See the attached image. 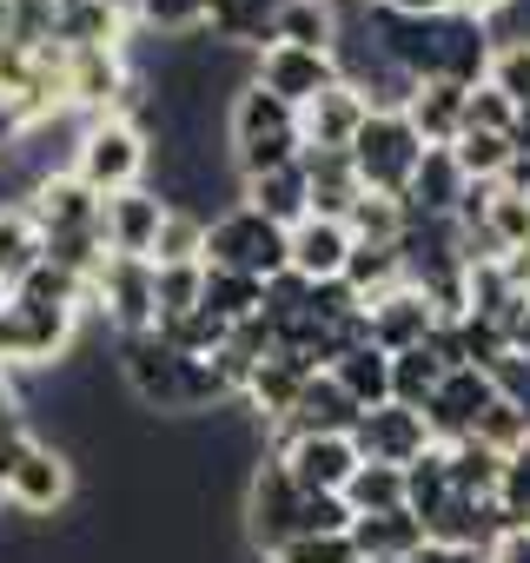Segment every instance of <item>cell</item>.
<instances>
[{
	"mask_svg": "<svg viewBox=\"0 0 530 563\" xmlns=\"http://www.w3.org/2000/svg\"><path fill=\"white\" fill-rule=\"evenodd\" d=\"M365 27H372V41L385 47V60L405 80H457V87L490 80V54L497 47H490V27L484 21H464V14L405 21V14L365 8Z\"/></svg>",
	"mask_w": 530,
	"mask_h": 563,
	"instance_id": "obj_1",
	"label": "cell"
},
{
	"mask_svg": "<svg viewBox=\"0 0 530 563\" xmlns=\"http://www.w3.org/2000/svg\"><path fill=\"white\" fill-rule=\"evenodd\" d=\"M113 365H120V385L133 391L140 411H159V418H206V411H225V405H232V391H225V378L212 372V358H186V352H173L159 332L113 339Z\"/></svg>",
	"mask_w": 530,
	"mask_h": 563,
	"instance_id": "obj_2",
	"label": "cell"
},
{
	"mask_svg": "<svg viewBox=\"0 0 530 563\" xmlns=\"http://www.w3.org/2000/svg\"><path fill=\"white\" fill-rule=\"evenodd\" d=\"M325 530H352L345 497H312L292 484V471L279 464V451H265L245 477V543L258 556H273L292 537H325Z\"/></svg>",
	"mask_w": 530,
	"mask_h": 563,
	"instance_id": "obj_3",
	"label": "cell"
},
{
	"mask_svg": "<svg viewBox=\"0 0 530 563\" xmlns=\"http://www.w3.org/2000/svg\"><path fill=\"white\" fill-rule=\"evenodd\" d=\"M225 133H232V166L239 179H258L273 166H292L306 153V133H299V113L286 100H273L265 87H239L232 93V113H225Z\"/></svg>",
	"mask_w": 530,
	"mask_h": 563,
	"instance_id": "obj_4",
	"label": "cell"
},
{
	"mask_svg": "<svg viewBox=\"0 0 530 563\" xmlns=\"http://www.w3.org/2000/svg\"><path fill=\"white\" fill-rule=\"evenodd\" d=\"M206 265L245 272V278H258V286H273L279 272H292V232L273 225V219H258L252 206L232 199V206L212 212V225H206Z\"/></svg>",
	"mask_w": 530,
	"mask_h": 563,
	"instance_id": "obj_5",
	"label": "cell"
},
{
	"mask_svg": "<svg viewBox=\"0 0 530 563\" xmlns=\"http://www.w3.org/2000/svg\"><path fill=\"white\" fill-rule=\"evenodd\" d=\"M146 166H153V133H146L140 120H120V113H107V120H80L74 173H80L100 199L146 186Z\"/></svg>",
	"mask_w": 530,
	"mask_h": 563,
	"instance_id": "obj_6",
	"label": "cell"
},
{
	"mask_svg": "<svg viewBox=\"0 0 530 563\" xmlns=\"http://www.w3.org/2000/svg\"><path fill=\"white\" fill-rule=\"evenodd\" d=\"M74 339H80L74 306L8 299V312H0V372H47V365L74 358Z\"/></svg>",
	"mask_w": 530,
	"mask_h": 563,
	"instance_id": "obj_7",
	"label": "cell"
},
{
	"mask_svg": "<svg viewBox=\"0 0 530 563\" xmlns=\"http://www.w3.org/2000/svg\"><path fill=\"white\" fill-rule=\"evenodd\" d=\"M424 140H418V126L405 120V113H385V107H372V120L358 126V140H352V166H358V186L365 192H391V199H405L411 192V179H418V166H424Z\"/></svg>",
	"mask_w": 530,
	"mask_h": 563,
	"instance_id": "obj_8",
	"label": "cell"
},
{
	"mask_svg": "<svg viewBox=\"0 0 530 563\" xmlns=\"http://www.w3.org/2000/svg\"><path fill=\"white\" fill-rule=\"evenodd\" d=\"M74 457L60 451V444H47V438H27V451L14 457V471L0 477V497H8L21 517H54V510H67L74 504Z\"/></svg>",
	"mask_w": 530,
	"mask_h": 563,
	"instance_id": "obj_9",
	"label": "cell"
},
{
	"mask_svg": "<svg viewBox=\"0 0 530 563\" xmlns=\"http://www.w3.org/2000/svg\"><path fill=\"white\" fill-rule=\"evenodd\" d=\"M93 312L113 325V339H133V332H153L159 312H153V258H107L100 278H93Z\"/></svg>",
	"mask_w": 530,
	"mask_h": 563,
	"instance_id": "obj_10",
	"label": "cell"
},
{
	"mask_svg": "<svg viewBox=\"0 0 530 563\" xmlns=\"http://www.w3.org/2000/svg\"><path fill=\"white\" fill-rule=\"evenodd\" d=\"M252 87H265L273 100H286L292 113H306L319 93L339 87V54H306V47H258L252 54Z\"/></svg>",
	"mask_w": 530,
	"mask_h": 563,
	"instance_id": "obj_11",
	"label": "cell"
},
{
	"mask_svg": "<svg viewBox=\"0 0 530 563\" xmlns=\"http://www.w3.org/2000/svg\"><path fill=\"white\" fill-rule=\"evenodd\" d=\"M21 206H27V219L41 225V239H60V232H93V225H100V192H93L74 166H60V173L34 179Z\"/></svg>",
	"mask_w": 530,
	"mask_h": 563,
	"instance_id": "obj_12",
	"label": "cell"
},
{
	"mask_svg": "<svg viewBox=\"0 0 530 563\" xmlns=\"http://www.w3.org/2000/svg\"><path fill=\"white\" fill-rule=\"evenodd\" d=\"M497 405V378L490 372H477V365H457L444 385H438V398L424 405V424H431V444H464L477 424H484V411Z\"/></svg>",
	"mask_w": 530,
	"mask_h": 563,
	"instance_id": "obj_13",
	"label": "cell"
},
{
	"mask_svg": "<svg viewBox=\"0 0 530 563\" xmlns=\"http://www.w3.org/2000/svg\"><path fill=\"white\" fill-rule=\"evenodd\" d=\"M352 444H358V457L365 464H418L424 451H431V424H424V411H411V405H378V411H358V424H352Z\"/></svg>",
	"mask_w": 530,
	"mask_h": 563,
	"instance_id": "obj_14",
	"label": "cell"
},
{
	"mask_svg": "<svg viewBox=\"0 0 530 563\" xmlns=\"http://www.w3.org/2000/svg\"><path fill=\"white\" fill-rule=\"evenodd\" d=\"M438 306L418 292V286H398V292H385V299H372L365 306V332H372V345L385 352V358H398V352H418V345H431L438 339Z\"/></svg>",
	"mask_w": 530,
	"mask_h": 563,
	"instance_id": "obj_15",
	"label": "cell"
},
{
	"mask_svg": "<svg viewBox=\"0 0 530 563\" xmlns=\"http://www.w3.org/2000/svg\"><path fill=\"white\" fill-rule=\"evenodd\" d=\"M159 225H166V192L159 186H133V192L100 199V232H107V252H120V258H153Z\"/></svg>",
	"mask_w": 530,
	"mask_h": 563,
	"instance_id": "obj_16",
	"label": "cell"
},
{
	"mask_svg": "<svg viewBox=\"0 0 530 563\" xmlns=\"http://www.w3.org/2000/svg\"><path fill=\"white\" fill-rule=\"evenodd\" d=\"M273 451L292 471V484L312 490V497H345V484L358 471V444L352 438H279Z\"/></svg>",
	"mask_w": 530,
	"mask_h": 563,
	"instance_id": "obj_17",
	"label": "cell"
},
{
	"mask_svg": "<svg viewBox=\"0 0 530 563\" xmlns=\"http://www.w3.org/2000/svg\"><path fill=\"white\" fill-rule=\"evenodd\" d=\"M306 378H319V365L312 358H299V352H273V358H258V372L245 378V391H239V405L265 424V431H279L286 424V411L299 405V391H306Z\"/></svg>",
	"mask_w": 530,
	"mask_h": 563,
	"instance_id": "obj_18",
	"label": "cell"
},
{
	"mask_svg": "<svg viewBox=\"0 0 530 563\" xmlns=\"http://www.w3.org/2000/svg\"><path fill=\"white\" fill-rule=\"evenodd\" d=\"M352 424H358L352 391H345L332 372H319V378H306V391H299V405L286 411L279 438H352Z\"/></svg>",
	"mask_w": 530,
	"mask_h": 563,
	"instance_id": "obj_19",
	"label": "cell"
},
{
	"mask_svg": "<svg viewBox=\"0 0 530 563\" xmlns=\"http://www.w3.org/2000/svg\"><path fill=\"white\" fill-rule=\"evenodd\" d=\"M372 120V100L358 93V87H332V93H319L306 113H299V133H306V146L312 153H352V140H358V126Z\"/></svg>",
	"mask_w": 530,
	"mask_h": 563,
	"instance_id": "obj_20",
	"label": "cell"
},
{
	"mask_svg": "<svg viewBox=\"0 0 530 563\" xmlns=\"http://www.w3.org/2000/svg\"><path fill=\"white\" fill-rule=\"evenodd\" d=\"M239 206H252L258 219H273V225H306L312 219V186H306V166H273V173H258V179H239Z\"/></svg>",
	"mask_w": 530,
	"mask_h": 563,
	"instance_id": "obj_21",
	"label": "cell"
},
{
	"mask_svg": "<svg viewBox=\"0 0 530 563\" xmlns=\"http://www.w3.org/2000/svg\"><path fill=\"white\" fill-rule=\"evenodd\" d=\"M345 258H352V225L345 219L292 225V272L306 278V286H332V278H345Z\"/></svg>",
	"mask_w": 530,
	"mask_h": 563,
	"instance_id": "obj_22",
	"label": "cell"
},
{
	"mask_svg": "<svg viewBox=\"0 0 530 563\" xmlns=\"http://www.w3.org/2000/svg\"><path fill=\"white\" fill-rule=\"evenodd\" d=\"M464 107H471V87H457V80H418L411 100H405V120L418 126L424 146H457Z\"/></svg>",
	"mask_w": 530,
	"mask_h": 563,
	"instance_id": "obj_23",
	"label": "cell"
},
{
	"mask_svg": "<svg viewBox=\"0 0 530 563\" xmlns=\"http://www.w3.org/2000/svg\"><path fill=\"white\" fill-rule=\"evenodd\" d=\"M352 543L365 563H411L431 537L418 510H385V517H352Z\"/></svg>",
	"mask_w": 530,
	"mask_h": 563,
	"instance_id": "obj_24",
	"label": "cell"
},
{
	"mask_svg": "<svg viewBox=\"0 0 530 563\" xmlns=\"http://www.w3.org/2000/svg\"><path fill=\"white\" fill-rule=\"evenodd\" d=\"M339 34H345V14L332 0H286L279 21H273V41L265 47H306V54H339Z\"/></svg>",
	"mask_w": 530,
	"mask_h": 563,
	"instance_id": "obj_25",
	"label": "cell"
},
{
	"mask_svg": "<svg viewBox=\"0 0 530 563\" xmlns=\"http://www.w3.org/2000/svg\"><path fill=\"white\" fill-rule=\"evenodd\" d=\"M464 192H471V179L457 173L451 146H431L424 166H418V179H411V192H405V206H411V219H457Z\"/></svg>",
	"mask_w": 530,
	"mask_h": 563,
	"instance_id": "obj_26",
	"label": "cell"
},
{
	"mask_svg": "<svg viewBox=\"0 0 530 563\" xmlns=\"http://www.w3.org/2000/svg\"><path fill=\"white\" fill-rule=\"evenodd\" d=\"M286 0H206V34L225 41V47H245L258 54L273 41V21H279Z\"/></svg>",
	"mask_w": 530,
	"mask_h": 563,
	"instance_id": "obj_27",
	"label": "cell"
},
{
	"mask_svg": "<svg viewBox=\"0 0 530 563\" xmlns=\"http://www.w3.org/2000/svg\"><path fill=\"white\" fill-rule=\"evenodd\" d=\"M299 166H306V186H312V219H345L352 206H358V166H352V153H299Z\"/></svg>",
	"mask_w": 530,
	"mask_h": 563,
	"instance_id": "obj_28",
	"label": "cell"
},
{
	"mask_svg": "<svg viewBox=\"0 0 530 563\" xmlns=\"http://www.w3.org/2000/svg\"><path fill=\"white\" fill-rule=\"evenodd\" d=\"M345 391H352V405L358 411H378V405H391V358L365 339V345H345L332 365H325Z\"/></svg>",
	"mask_w": 530,
	"mask_h": 563,
	"instance_id": "obj_29",
	"label": "cell"
},
{
	"mask_svg": "<svg viewBox=\"0 0 530 563\" xmlns=\"http://www.w3.org/2000/svg\"><path fill=\"white\" fill-rule=\"evenodd\" d=\"M457 365L438 352V345H418V352H398L391 358V405H411V411H424L431 398H438V385L451 378Z\"/></svg>",
	"mask_w": 530,
	"mask_h": 563,
	"instance_id": "obj_30",
	"label": "cell"
},
{
	"mask_svg": "<svg viewBox=\"0 0 530 563\" xmlns=\"http://www.w3.org/2000/svg\"><path fill=\"white\" fill-rule=\"evenodd\" d=\"M345 286L358 292V306H372V299H385V292L411 286V278H405V252H398V245H358V239H352Z\"/></svg>",
	"mask_w": 530,
	"mask_h": 563,
	"instance_id": "obj_31",
	"label": "cell"
},
{
	"mask_svg": "<svg viewBox=\"0 0 530 563\" xmlns=\"http://www.w3.org/2000/svg\"><path fill=\"white\" fill-rule=\"evenodd\" d=\"M199 312H212L219 325H245V319L265 312V286H258V278H245V272H219V265H206Z\"/></svg>",
	"mask_w": 530,
	"mask_h": 563,
	"instance_id": "obj_32",
	"label": "cell"
},
{
	"mask_svg": "<svg viewBox=\"0 0 530 563\" xmlns=\"http://www.w3.org/2000/svg\"><path fill=\"white\" fill-rule=\"evenodd\" d=\"M133 34H159V41H199L206 34V0H126Z\"/></svg>",
	"mask_w": 530,
	"mask_h": 563,
	"instance_id": "obj_33",
	"label": "cell"
},
{
	"mask_svg": "<svg viewBox=\"0 0 530 563\" xmlns=\"http://www.w3.org/2000/svg\"><path fill=\"white\" fill-rule=\"evenodd\" d=\"M41 265V225L27 219V206H0V286H21Z\"/></svg>",
	"mask_w": 530,
	"mask_h": 563,
	"instance_id": "obj_34",
	"label": "cell"
},
{
	"mask_svg": "<svg viewBox=\"0 0 530 563\" xmlns=\"http://www.w3.org/2000/svg\"><path fill=\"white\" fill-rule=\"evenodd\" d=\"M444 451H451V490H457V497H471V504H497L504 457H497L490 444H477V438H464V444H444Z\"/></svg>",
	"mask_w": 530,
	"mask_h": 563,
	"instance_id": "obj_35",
	"label": "cell"
},
{
	"mask_svg": "<svg viewBox=\"0 0 530 563\" xmlns=\"http://www.w3.org/2000/svg\"><path fill=\"white\" fill-rule=\"evenodd\" d=\"M451 497H457V490H451V451H444V444H431L418 464H405V510H418V517L431 523Z\"/></svg>",
	"mask_w": 530,
	"mask_h": 563,
	"instance_id": "obj_36",
	"label": "cell"
},
{
	"mask_svg": "<svg viewBox=\"0 0 530 563\" xmlns=\"http://www.w3.org/2000/svg\"><path fill=\"white\" fill-rule=\"evenodd\" d=\"M345 510H352V517L405 510V471H398V464H365V457H358V471H352V484H345Z\"/></svg>",
	"mask_w": 530,
	"mask_h": 563,
	"instance_id": "obj_37",
	"label": "cell"
},
{
	"mask_svg": "<svg viewBox=\"0 0 530 563\" xmlns=\"http://www.w3.org/2000/svg\"><path fill=\"white\" fill-rule=\"evenodd\" d=\"M345 225H352L358 245H398L405 225H411V206L391 199V192H358V206L345 212Z\"/></svg>",
	"mask_w": 530,
	"mask_h": 563,
	"instance_id": "obj_38",
	"label": "cell"
},
{
	"mask_svg": "<svg viewBox=\"0 0 530 563\" xmlns=\"http://www.w3.org/2000/svg\"><path fill=\"white\" fill-rule=\"evenodd\" d=\"M206 212L192 206H173L166 199V225H159V245H153V265H206Z\"/></svg>",
	"mask_w": 530,
	"mask_h": 563,
	"instance_id": "obj_39",
	"label": "cell"
},
{
	"mask_svg": "<svg viewBox=\"0 0 530 563\" xmlns=\"http://www.w3.org/2000/svg\"><path fill=\"white\" fill-rule=\"evenodd\" d=\"M199 292H206V265H153V312H159V325L199 312Z\"/></svg>",
	"mask_w": 530,
	"mask_h": 563,
	"instance_id": "obj_40",
	"label": "cell"
},
{
	"mask_svg": "<svg viewBox=\"0 0 530 563\" xmlns=\"http://www.w3.org/2000/svg\"><path fill=\"white\" fill-rule=\"evenodd\" d=\"M451 159H457V173L471 179V186H497L504 179V166H510V140L504 133H457V146H451Z\"/></svg>",
	"mask_w": 530,
	"mask_h": 563,
	"instance_id": "obj_41",
	"label": "cell"
},
{
	"mask_svg": "<svg viewBox=\"0 0 530 563\" xmlns=\"http://www.w3.org/2000/svg\"><path fill=\"white\" fill-rule=\"evenodd\" d=\"M497 517L504 530H530V444H517L504 457V477H497Z\"/></svg>",
	"mask_w": 530,
	"mask_h": 563,
	"instance_id": "obj_42",
	"label": "cell"
},
{
	"mask_svg": "<svg viewBox=\"0 0 530 563\" xmlns=\"http://www.w3.org/2000/svg\"><path fill=\"white\" fill-rule=\"evenodd\" d=\"M490 87H497L523 120H530V34H517L510 47H497V54H490Z\"/></svg>",
	"mask_w": 530,
	"mask_h": 563,
	"instance_id": "obj_43",
	"label": "cell"
},
{
	"mask_svg": "<svg viewBox=\"0 0 530 563\" xmlns=\"http://www.w3.org/2000/svg\"><path fill=\"white\" fill-rule=\"evenodd\" d=\"M265 563H365V556H358L352 530H325V537H292V543H279Z\"/></svg>",
	"mask_w": 530,
	"mask_h": 563,
	"instance_id": "obj_44",
	"label": "cell"
},
{
	"mask_svg": "<svg viewBox=\"0 0 530 563\" xmlns=\"http://www.w3.org/2000/svg\"><path fill=\"white\" fill-rule=\"evenodd\" d=\"M517 120H523V113H517L490 80L471 87V107H464V126H471V133H504V140H517Z\"/></svg>",
	"mask_w": 530,
	"mask_h": 563,
	"instance_id": "obj_45",
	"label": "cell"
},
{
	"mask_svg": "<svg viewBox=\"0 0 530 563\" xmlns=\"http://www.w3.org/2000/svg\"><path fill=\"white\" fill-rule=\"evenodd\" d=\"M471 438H477V444H490L497 457H510L517 444H530V418H523V411H517V405H510V398L497 391V405L484 411V424H477Z\"/></svg>",
	"mask_w": 530,
	"mask_h": 563,
	"instance_id": "obj_46",
	"label": "cell"
},
{
	"mask_svg": "<svg viewBox=\"0 0 530 563\" xmlns=\"http://www.w3.org/2000/svg\"><path fill=\"white\" fill-rule=\"evenodd\" d=\"M14 431H27V398H21L14 372H0V438H14Z\"/></svg>",
	"mask_w": 530,
	"mask_h": 563,
	"instance_id": "obj_47",
	"label": "cell"
},
{
	"mask_svg": "<svg viewBox=\"0 0 530 563\" xmlns=\"http://www.w3.org/2000/svg\"><path fill=\"white\" fill-rule=\"evenodd\" d=\"M21 133H27V120L14 113V100H8V93H0V166H8V153L21 146Z\"/></svg>",
	"mask_w": 530,
	"mask_h": 563,
	"instance_id": "obj_48",
	"label": "cell"
},
{
	"mask_svg": "<svg viewBox=\"0 0 530 563\" xmlns=\"http://www.w3.org/2000/svg\"><path fill=\"white\" fill-rule=\"evenodd\" d=\"M385 14H405V21H431V14H451V0H378Z\"/></svg>",
	"mask_w": 530,
	"mask_h": 563,
	"instance_id": "obj_49",
	"label": "cell"
},
{
	"mask_svg": "<svg viewBox=\"0 0 530 563\" xmlns=\"http://www.w3.org/2000/svg\"><path fill=\"white\" fill-rule=\"evenodd\" d=\"M504 8H510V0H451V14H464V21H484V27H490Z\"/></svg>",
	"mask_w": 530,
	"mask_h": 563,
	"instance_id": "obj_50",
	"label": "cell"
},
{
	"mask_svg": "<svg viewBox=\"0 0 530 563\" xmlns=\"http://www.w3.org/2000/svg\"><path fill=\"white\" fill-rule=\"evenodd\" d=\"M411 563H490V556H471V550H451V543H424Z\"/></svg>",
	"mask_w": 530,
	"mask_h": 563,
	"instance_id": "obj_51",
	"label": "cell"
},
{
	"mask_svg": "<svg viewBox=\"0 0 530 563\" xmlns=\"http://www.w3.org/2000/svg\"><path fill=\"white\" fill-rule=\"evenodd\" d=\"M490 563H530V530H510L504 543H497V556Z\"/></svg>",
	"mask_w": 530,
	"mask_h": 563,
	"instance_id": "obj_52",
	"label": "cell"
},
{
	"mask_svg": "<svg viewBox=\"0 0 530 563\" xmlns=\"http://www.w3.org/2000/svg\"><path fill=\"white\" fill-rule=\"evenodd\" d=\"M8 299H14V292H8V286H0V312H8Z\"/></svg>",
	"mask_w": 530,
	"mask_h": 563,
	"instance_id": "obj_53",
	"label": "cell"
},
{
	"mask_svg": "<svg viewBox=\"0 0 530 563\" xmlns=\"http://www.w3.org/2000/svg\"><path fill=\"white\" fill-rule=\"evenodd\" d=\"M358 8H378V0H358Z\"/></svg>",
	"mask_w": 530,
	"mask_h": 563,
	"instance_id": "obj_54",
	"label": "cell"
},
{
	"mask_svg": "<svg viewBox=\"0 0 530 563\" xmlns=\"http://www.w3.org/2000/svg\"><path fill=\"white\" fill-rule=\"evenodd\" d=\"M0 504H8V497H0Z\"/></svg>",
	"mask_w": 530,
	"mask_h": 563,
	"instance_id": "obj_55",
	"label": "cell"
}]
</instances>
